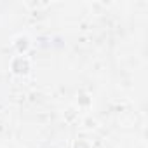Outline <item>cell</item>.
<instances>
[{"mask_svg": "<svg viewBox=\"0 0 148 148\" xmlns=\"http://www.w3.org/2000/svg\"><path fill=\"white\" fill-rule=\"evenodd\" d=\"M32 70V63L26 56H14L11 59V71L14 73L16 77H26Z\"/></svg>", "mask_w": 148, "mask_h": 148, "instance_id": "cell-1", "label": "cell"}, {"mask_svg": "<svg viewBox=\"0 0 148 148\" xmlns=\"http://www.w3.org/2000/svg\"><path fill=\"white\" fill-rule=\"evenodd\" d=\"M12 45H14V49H16V52H18L19 56H26V52H28V49H30V38L21 33V35L14 37Z\"/></svg>", "mask_w": 148, "mask_h": 148, "instance_id": "cell-2", "label": "cell"}, {"mask_svg": "<svg viewBox=\"0 0 148 148\" xmlns=\"http://www.w3.org/2000/svg\"><path fill=\"white\" fill-rule=\"evenodd\" d=\"M77 98H79V106H84V108H86V106H89V105L92 103V98H91L87 92H79Z\"/></svg>", "mask_w": 148, "mask_h": 148, "instance_id": "cell-3", "label": "cell"}, {"mask_svg": "<svg viewBox=\"0 0 148 148\" xmlns=\"http://www.w3.org/2000/svg\"><path fill=\"white\" fill-rule=\"evenodd\" d=\"M0 148H5V146H0Z\"/></svg>", "mask_w": 148, "mask_h": 148, "instance_id": "cell-4", "label": "cell"}]
</instances>
